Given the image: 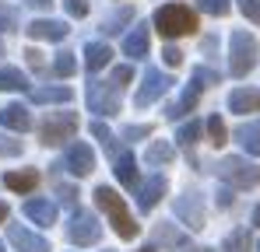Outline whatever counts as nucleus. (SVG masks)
<instances>
[{"mask_svg":"<svg viewBox=\"0 0 260 252\" xmlns=\"http://www.w3.org/2000/svg\"><path fill=\"white\" fill-rule=\"evenodd\" d=\"M148 49H151V42H148V28H137V32H130L127 39H123V53L134 56V60H144Z\"/></svg>","mask_w":260,"mask_h":252,"instance_id":"4be33fe9","label":"nucleus"},{"mask_svg":"<svg viewBox=\"0 0 260 252\" xmlns=\"http://www.w3.org/2000/svg\"><path fill=\"white\" fill-rule=\"evenodd\" d=\"M260 60V46L257 39L246 32V28H236L232 39H229V70L232 77H246Z\"/></svg>","mask_w":260,"mask_h":252,"instance_id":"f257e3e1","label":"nucleus"},{"mask_svg":"<svg viewBox=\"0 0 260 252\" xmlns=\"http://www.w3.org/2000/svg\"><path fill=\"white\" fill-rule=\"evenodd\" d=\"M53 70L60 74V77H71L74 70H78V60H74V53H56V60H53Z\"/></svg>","mask_w":260,"mask_h":252,"instance_id":"c756f323","label":"nucleus"},{"mask_svg":"<svg viewBox=\"0 0 260 252\" xmlns=\"http://www.w3.org/2000/svg\"><path fill=\"white\" fill-rule=\"evenodd\" d=\"M130 77H134V70H130V67H116V70H113V84H116V88H123Z\"/></svg>","mask_w":260,"mask_h":252,"instance_id":"e433bc0d","label":"nucleus"},{"mask_svg":"<svg viewBox=\"0 0 260 252\" xmlns=\"http://www.w3.org/2000/svg\"><path fill=\"white\" fill-rule=\"evenodd\" d=\"M113 172H116V179H120L123 186H134V182H137V168H134V158H130L127 151L113 161Z\"/></svg>","mask_w":260,"mask_h":252,"instance_id":"a878e982","label":"nucleus"},{"mask_svg":"<svg viewBox=\"0 0 260 252\" xmlns=\"http://www.w3.org/2000/svg\"><path fill=\"white\" fill-rule=\"evenodd\" d=\"M208 137H211V144H215V147H221V144H225V140H229V130H225V119H221V116H208Z\"/></svg>","mask_w":260,"mask_h":252,"instance_id":"cd10ccee","label":"nucleus"},{"mask_svg":"<svg viewBox=\"0 0 260 252\" xmlns=\"http://www.w3.org/2000/svg\"><path fill=\"white\" fill-rule=\"evenodd\" d=\"M130 21V7H123V11H113L106 21H102V32L106 35H113V32H120V25H127Z\"/></svg>","mask_w":260,"mask_h":252,"instance_id":"2f4dec72","label":"nucleus"},{"mask_svg":"<svg viewBox=\"0 0 260 252\" xmlns=\"http://www.w3.org/2000/svg\"><path fill=\"white\" fill-rule=\"evenodd\" d=\"M162 56H166V63H169V67H179V63H183V53H179L176 46H166V53H162Z\"/></svg>","mask_w":260,"mask_h":252,"instance_id":"4c0bfd02","label":"nucleus"},{"mask_svg":"<svg viewBox=\"0 0 260 252\" xmlns=\"http://www.w3.org/2000/svg\"><path fill=\"white\" fill-rule=\"evenodd\" d=\"M148 133H151V126H127V130H123V137H127V140H137V137H148Z\"/></svg>","mask_w":260,"mask_h":252,"instance_id":"58836bf2","label":"nucleus"},{"mask_svg":"<svg viewBox=\"0 0 260 252\" xmlns=\"http://www.w3.org/2000/svg\"><path fill=\"white\" fill-rule=\"evenodd\" d=\"M169 193V182H166V175H151L148 179V186H141V193H137V203H141V210H151L158 207V200Z\"/></svg>","mask_w":260,"mask_h":252,"instance_id":"4468645a","label":"nucleus"},{"mask_svg":"<svg viewBox=\"0 0 260 252\" xmlns=\"http://www.w3.org/2000/svg\"><path fill=\"white\" fill-rule=\"evenodd\" d=\"M0 252H4V245H0Z\"/></svg>","mask_w":260,"mask_h":252,"instance_id":"8fccbe9b","label":"nucleus"},{"mask_svg":"<svg viewBox=\"0 0 260 252\" xmlns=\"http://www.w3.org/2000/svg\"><path fill=\"white\" fill-rule=\"evenodd\" d=\"M236 4H239V11H243L253 25L260 21V0H236Z\"/></svg>","mask_w":260,"mask_h":252,"instance_id":"72a5a7b5","label":"nucleus"},{"mask_svg":"<svg viewBox=\"0 0 260 252\" xmlns=\"http://www.w3.org/2000/svg\"><path fill=\"white\" fill-rule=\"evenodd\" d=\"M155 242L166 245V249H179L186 238H183V231H176L173 224H155Z\"/></svg>","mask_w":260,"mask_h":252,"instance_id":"393cba45","label":"nucleus"},{"mask_svg":"<svg viewBox=\"0 0 260 252\" xmlns=\"http://www.w3.org/2000/svg\"><path fill=\"white\" fill-rule=\"evenodd\" d=\"M141 252H151V249H141Z\"/></svg>","mask_w":260,"mask_h":252,"instance_id":"09e8293b","label":"nucleus"},{"mask_svg":"<svg viewBox=\"0 0 260 252\" xmlns=\"http://www.w3.org/2000/svg\"><path fill=\"white\" fill-rule=\"evenodd\" d=\"M91 137H95V140H99L113 158H120V154H116V137L109 133V126H106V123H91Z\"/></svg>","mask_w":260,"mask_h":252,"instance_id":"bb28decb","label":"nucleus"},{"mask_svg":"<svg viewBox=\"0 0 260 252\" xmlns=\"http://www.w3.org/2000/svg\"><path fill=\"white\" fill-rule=\"evenodd\" d=\"M0 154H21V140H7V137H0Z\"/></svg>","mask_w":260,"mask_h":252,"instance_id":"c9c22d12","label":"nucleus"},{"mask_svg":"<svg viewBox=\"0 0 260 252\" xmlns=\"http://www.w3.org/2000/svg\"><path fill=\"white\" fill-rule=\"evenodd\" d=\"M201 91H204L201 84H193V81H190V88H186V91H183V95L176 98L173 105H169V112H166V116H169V119L176 123V119H183L186 112H193V109H197V98H201Z\"/></svg>","mask_w":260,"mask_h":252,"instance_id":"2eb2a0df","label":"nucleus"},{"mask_svg":"<svg viewBox=\"0 0 260 252\" xmlns=\"http://www.w3.org/2000/svg\"><path fill=\"white\" fill-rule=\"evenodd\" d=\"M32 4H39V7H49V4H53V0H32Z\"/></svg>","mask_w":260,"mask_h":252,"instance_id":"a18cd8bd","label":"nucleus"},{"mask_svg":"<svg viewBox=\"0 0 260 252\" xmlns=\"http://www.w3.org/2000/svg\"><path fill=\"white\" fill-rule=\"evenodd\" d=\"M74 130H78V116H74V112H60V116H49L39 133H43V144L56 147V144L71 140V137H74Z\"/></svg>","mask_w":260,"mask_h":252,"instance_id":"0eeeda50","label":"nucleus"},{"mask_svg":"<svg viewBox=\"0 0 260 252\" xmlns=\"http://www.w3.org/2000/svg\"><path fill=\"white\" fill-rule=\"evenodd\" d=\"M173 77L166 74V70H155V67H148V74H144V84H141V91L134 95V105L137 109H148V105H155L169 88H173Z\"/></svg>","mask_w":260,"mask_h":252,"instance_id":"423d86ee","label":"nucleus"},{"mask_svg":"<svg viewBox=\"0 0 260 252\" xmlns=\"http://www.w3.org/2000/svg\"><path fill=\"white\" fill-rule=\"evenodd\" d=\"M28 63H32V67H43V53H39V49H28Z\"/></svg>","mask_w":260,"mask_h":252,"instance_id":"ea45409f","label":"nucleus"},{"mask_svg":"<svg viewBox=\"0 0 260 252\" xmlns=\"http://www.w3.org/2000/svg\"><path fill=\"white\" fill-rule=\"evenodd\" d=\"M204 133V123L201 119H193V123H186V126H179V133H176V140L183 144V147H190V144H197V137Z\"/></svg>","mask_w":260,"mask_h":252,"instance_id":"c85d7f7f","label":"nucleus"},{"mask_svg":"<svg viewBox=\"0 0 260 252\" xmlns=\"http://www.w3.org/2000/svg\"><path fill=\"white\" fill-rule=\"evenodd\" d=\"M144 158H148V165H151V168H162V165H169V161L176 158V147L169 144V140H151Z\"/></svg>","mask_w":260,"mask_h":252,"instance_id":"412c9836","label":"nucleus"},{"mask_svg":"<svg viewBox=\"0 0 260 252\" xmlns=\"http://www.w3.org/2000/svg\"><path fill=\"white\" fill-rule=\"evenodd\" d=\"M201 4V11H208V14H215V18H221V14H229V0H197Z\"/></svg>","mask_w":260,"mask_h":252,"instance_id":"473e14b6","label":"nucleus"},{"mask_svg":"<svg viewBox=\"0 0 260 252\" xmlns=\"http://www.w3.org/2000/svg\"><path fill=\"white\" fill-rule=\"evenodd\" d=\"M257 252H260V245H257Z\"/></svg>","mask_w":260,"mask_h":252,"instance_id":"3c124183","label":"nucleus"},{"mask_svg":"<svg viewBox=\"0 0 260 252\" xmlns=\"http://www.w3.org/2000/svg\"><path fill=\"white\" fill-rule=\"evenodd\" d=\"M155 28L166 35V39H176V35H190L197 28V14L183 4H166L158 14H155Z\"/></svg>","mask_w":260,"mask_h":252,"instance_id":"7ed1b4c3","label":"nucleus"},{"mask_svg":"<svg viewBox=\"0 0 260 252\" xmlns=\"http://www.w3.org/2000/svg\"><path fill=\"white\" fill-rule=\"evenodd\" d=\"M232 140H239V147H243L246 154H260V119H257V123H243V126H236Z\"/></svg>","mask_w":260,"mask_h":252,"instance_id":"f3484780","label":"nucleus"},{"mask_svg":"<svg viewBox=\"0 0 260 252\" xmlns=\"http://www.w3.org/2000/svg\"><path fill=\"white\" fill-rule=\"evenodd\" d=\"M109 60H113V49H109L106 42H88V49H85L88 74H99L102 67H109Z\"/></svg>","mask_w":260,"mask_h":252,"instance_id":"6ab92c4d","label":"nucleus"},{"mask_svg":"<svg viewBox=\"0 0 260 252\" xmlns=\"http://www.w3.org/2000/svg\"><path fill=\"white\" fill-rule=\"evenodd\" d=\"M229 109L232 112H260V91H253V88H236L229 95Z\"/></svg>","mask_w":260,"mask_h":252,"instance_id":"dca6fc26","label":"nucleus"},{"mask_svg":"<svg viewBox=\"0 0 260 252\" xmlns=\"http://www.w3.org/2000/svg\"><path fill=\"white\" fill-rule=\"evenodd\" d=\"M7 238H11V245L18 252H49V242L39 238L36 231L21 228V224H7Z\"/></svg>","mask_w":260,"mask_h":252,"instance_id":"9b49d317","label":"nucleus"},{"mask_svg":"<svg viewBox=\"0 0 260 252\" xmlns=\"http://www.w3.org/2000/svg\"><path fill=\"white\" fill-rule=\"evenodd\" d=\"M28 39H43V42H60V39H67V25L63 21H53V18H39V21H32L28 28Z\"/></svg>","mask_w":260,"mask_h":252,"instance_id":"f8f14e48","label":"nucleus"},{"mask_svg":"<svg viewBox=\"0 0 260 252\" xmlns=\"http://www.w3.org/2000/svg\"><path fill=\"white\" fill-rule=\"evenodd\" d=\"M25 217L36 221L39 228H49V224L56 221V207H53L49 200H28V203H25Z\"/></svg>","mask_w":260,"mask_h":252,"instance_id":"a211bd4d","label":"nucleus"},{"mask_svg":"<svg viewBox=\"0 0 260 252\" xmlns=\"http://www.w3.org/2000/svg\"><path fill=\"white\" fill-rule=\"evenodd\" d=\"M225 249L229 252H253V245H250V231H232L229 235V242H225Z\"/></svg>","mask_w":260,"mask_h":252,"instance_id":"7c9ffc66","label":"nucleus"},{"mask_svg":"<svg viewBox=\"0 0 260 252\" xmlns=\"http://www.w3.org/2000/svg\"><path fill=\"white\" fill-rule=\"evenodd\" d=\"M63 7H67L71 18H85L88 14V0H63Z\"/></svg>","mask_w":260,"mask_h":252,"instance_id":"f704fd0d","label":"nucleus"},{"mask_svg":"<svg viewBox=\"0 0 260 252\" xmlns=\"http://www.w3.org/2000/svg\"><path fill=\"white\" fill-rule=\"evenodd\" d=\"M67 238H71L74 245H91V242H99V221L91 217V210H78V214L71 217Z\"/></svg>","mask_w":260,"mask_h":252,"instance_id":"6e6552de","label":"nucleus"},{"mask_svg":"<svg viewBox=\"0 0 260 252\" xmlns=\"http://www.w3.org/2000/svg\"><path fill=\"white\" fill-rule=\"evenodd\" d=\"M28 77L18 70V67H0V91H25Z\"/></svg>","mask_w":260,"mask_h":252,"instance_id":"b1692460","label":"nucleus"},{"mask_svg":"<svg viewBox=\"0 0 260 252\" xmlns=\"http://www.w3.org/2000/svg\"><path fill=\"white\" fill-rule=\"evenodd\" d=\"M4 221H7V203L0 200V224H4Z\"/></svg>","mask_w":260,"mask_h":252,"instance_id":"37998d69","label":"nucleus"},{"mask_svg":"<svg viewBox=\"0 0 260 252\" xmlns=\"http://www.w3.org/2000/svg\"><path fill=\"white\" fill-rule=\"evenodd\" d=\"M4 182H7V189H14V193H32L36 182H39V175H36V168H28V172H7Z\"/></svg>","mask_w":260,"mask_h":252,"instance_id":"5701e85b","label":"nucleus"},{"mask_svg":"<svg viewBox=\"0 0 260 252\" xmlns=\"http://www.w3.org/2000/svg\"><path fill=\"white\" fill-rule=\"evenodd\" d=\"M176 217L186 224V228H204V200L197 196V193H186V196H179L176 200Z\"/></svg>","mask_w":260,"mask_h":252,"instance_id":"1a4fd4ad","label":"nucleus"},{"mask_svg":"<svg viewBox=\"0 0 260 252\" xmlns=\"http://www.w3.org/2000/svg\"><path fill=\"white\" fill-rule=\"evenodd\" d=\"M253 224H260V203L253 207Z\"/></svg>","mask_w":260,"mask_h":252,"instance_id":"c03bdc74","label":"nucleus"},{"mask_svg":"<svg viewBox=\"0 0 260 252\" xmlns=\"http://www.w3.org/2000/svg\"><path fill=\"white\" fill-rule=\"evenodd\" d=\"M0 126L4 130H14V133H25V130H32V116H28V109L25 105H4L0 109Z\"/></svg>","mask_w":260,"mask_h":252,"instance_id":"ddd939ff","label":"nucleus"},{"mask_svg":"<svg viewBox=\"0 0 260 252\" xmlns=\"http://www.w3.org/2000/svg\"><path fill=\"white\" fill-rule=\"evenodd\" d=\"M95 203L109 214L113 231H116L120 238H137V224H134V217L127 214L123 200H120V193H113L109 186H99V189H95Z\"/></svg>","mask_w":260,"mask_h":252,"instance_id":"f03ea898","label":"nucleus"},{"mask_svg":"<svg viewBox=\"0 0 260 252\" xmlns=\"http://www.w3.org/2000/svg\"><path fill=\"white\" fill-rule=\"evenodd\" d=\"M0 56H4V42H0Z\"/></svg>","mask_w":260,"mask_h":252,"instance_id":"de8ad7c7","label":"nucleus"},{"mask_svg":"<svg viewBox=\"0 0 260 252\" xmlns=\"http://www.w3.org/2000/svg\"><path fill=\"white\" fill-rule=\"evenodd\" d=\"M60 168H67L71 175H88V172L95 168V151H91L88 144H71Z\"/></svg>","mask_w":260,"mask_h":252,"instance_id":"9d476101","label":"nucleus"},{"mask_svg":"<svg viewBox=\"0 0 260 252\" xmlns=\"http://www.w3.org/2000/svg\"><path fill=\"white\" fill-rule=\"evenodd\" d=\"M88 105L95 116H116L120 112V88L113 81H91L88 84Z\"/></svg>","mask_w":260,"mask_h":252,"instance_id":"39448f33","label":"nucleus"},{"mask_svg":"<svg viewBox=\"0 0 260 252\" xmlns=\"http://www.w3.org/2000/svg\"><path fill=\"white\" fill-rule=\"evenodd\" d=\"M218 175L225 182H232V189H253L260 182V168L253 161H246V158H225L218 165Z\"/></svg>","mask_w":260,"mask_h":252,"instance_id":"20e7f679","label":"nucleus"},{"mask_svg":"<svg viewBox=\"0 0 260 252\" xmlns=\"http://www.w3.org/2000/svg\"><path fill=\"white\" fill-rule=\"evenodd\" d=\"M60 196H63V203H74V196H78V193H74L71 186H60Z\"/></svg>","mask_w":260,"mask_h":252,"instance_id":"a19ab883","label":"nucleus"},{"mask_svg":"<svg viewBox=\"0 0 260 252\" xmlns=\"http://www.w3.org/2000/svg\"><path fill=\"white\" fill-rule=\"evenodd\" d=\"M32 102L36 105H63V102H71V88H63V84H56V88H36Z\"/></svg>","mask_w":260,"mask_h":252,"instance_id":"aec40b11","label":"nucleus"},{"mask_svg":"<svg viewBox=\"0 0 260 252\" xmlns=\"http://www.w3.org/2000/svg\"><path fill=\"white\" fill-rule=\"evenodd\" d=\"M186 252H211V249H186Z\"/></svg>","mask_w":260,"mask_h":252,"instance_id":"49530a36","label":"nucleus"},{"mask_svg":"<svg viewBox=\"0 0 260 252\" xmlns=\"http://www.w3.org/2000/svg\"><path fill=\"white\" fill-rule=\"evenodd\" d=\"M229 200H232V193H229V189H221V193H218V203H221V207H229Z\"/></svg>","mask_w":260,"mask_h":252,"instance_id":"79ce46f5","label":"nucleus"}]
</instances>
